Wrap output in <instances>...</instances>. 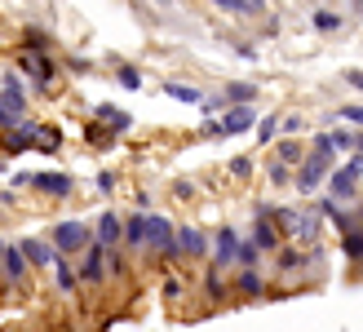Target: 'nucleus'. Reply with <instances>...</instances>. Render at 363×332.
Masks as SVG:
<instances>
[{"instance_id":"1","label":"nucleus","mask_w":363,"mask_h":332,"mask_svg":"<svg viewBox=\"0 0 363 332\" xmlns=\"http://www.w3.org/2000/svg\"><path fill=\"white\" fill-rule=\"evenodd\" d=\"M333 169H337L333 138H328V133H319V138H315V151H311V155H306V160L297 164V173H293V187H297L301 195H319Z\"/></svg>"},{"instance_id":"2","label":"nucleus","mask_w":363,"mask_h":332,"mask_svg":"<svg viewBox=\"0 0 363 332\" xmlns=\"http://www.w3.org/2000/svg\"><path fill=\"white\" fill-rule=\"evenodd\" d=\"M270 217H275V226L288 235V239H297V244H323V217L315 213V209H275L270 204Z\"/></svg>"},{"instance_id":"3","label":"nucleus","mask_w":363,"mask_h":332,"mask_svg":"<svg viewBox=\"0 0 363 332\" xmlns=\"http://www.w3.org/2000/svg\"><path fill=\"white\" fill-rule=\"evenodd\" d=\"M18 71H23L35 89H45V98H53V80H58V62H53V53L18 49Z\"/></svg>"},{"instance_id":"4","label":"nucleus","mask_w":363,"mask_h":332,"mask_svg":"<svg viewBox=\"0 0 363 332\" xmlns=\"http://www.w3.org/2000/svg\"><path fill=\"white\" fill-rule=\"evenodd\" d=\"M147 253H160L164 262H177V226L164 213H147Z\"/></svg>"},{"instance_id":"5","label":"nucleus","mask_w":363,"mask_h":332,"mask_svg":"<svg viewBox=\"0 0 363 332\" xmlns=\"http://www.w3.org/2000/svg\"><path fill=\"white\" fill-rule=\"evenodd\" d=\"M53 248H58L62 257H76V253H84L89 244H94V231L84 226L80 217H67V221H58V226H53Z\"/></svg>"},{"instance_id":"6","label":"nucleus","mask_w":363,"mask_h":332,"mask_svg":"<svg viewBox=\"0 0 363 332\" xmlns=\"http://www.w3.org/2000/svg\"><path fill=\"white\" fill-rule=\"evenodd\" d=\"M257 106L252 102H240V106H226L222 116H217V133L222 138H235V133H252V128H257Z\"/></svg>"},{"instance_id":"7","label":"nucleus","mask_w":363,"mask_h":332,"mask_svg":"<svg viewBox=\"0 0 363 332\" xmlns=\"http://www.w3.org/2000/svg\"><path fill=\"white\" fill-rule=\"evenodd\" d=\"M106 280H111V266H106V248L102 244H89L80 253V284L84 288H102Z\"/></svg>"},{"instance_id":"8","label":"nucleus","mask_w":363,"mask_h":332,"mask_svg":"<svg viewBox=\"0 0 363 332\" xmlns=\"http://www.w3.org/2000/svg\"><path fill=\"white\" fill-rule=\"evenodd\" d=\"M0 275H5V284H9V288H23V284H27V275H31L23 248L9 244L5 235H0Z\"/></svg>"},{"instance_id":"9","label":"nucleus","mask_w":363,"mask_h":332,"mask_svg":"<svg viewBox=\"0 0 363 332\" xmlns=\"http://www.w3.org/2000/svg\"><path fill=\"white\" fill-rule=\"evenodd\" d=\"M35 128H40V124H31V120H18L9 128H0V151H5V155H27V151H35Z\"/></svg>"},{"instance_id":"10","label":"nucleus","mask_w":363,"mask_h":332,"mask_svg":"<svg viewBox=\"0 0 363 332\" xmlns=\"http://www.w3.org/2000/svg\"><path fill=\"white\" fill-rule=\"evenodd\" d=\"M31 187H35V195H45V199H71L76 195V177L71 173H31Z\"/></svg>"},{"instance_id":"11","label":"nucleus","mask_w":363,"mask_h":332,"mask_svg":"<svg viewBox=\"0 0 363 332\" xmlns=\"http://www.w3.org/2000/svg\"><path fill=\"white\" fill-rule=\"evenodd\" d=\"M18 248H23V257H27L31 270H53V262H58V248H53V239L27 235V239H18Z\"/></svg>"},{"instance_id":"12","label":"nucleus","mask_w":363,"mask_h":332,"mask_svg":"<svg viewBox=\"0 0 363 332\" xmlns=\"http://www.w3.org/2000/svg\"><path fill=\"white\" fill-rule=\"evenodd\" d=\"M208 253H213V239L199 226H182L177 231V257H186V262H204Z\"/></svg>"},{"instance_id":"13","label":"nucleus","mask_w":363,"mask_h":332,"mask_svg":"<svg viewBox=\"0 0 363 332\" xmlns=\"http://www.w3.org/2000/svg\"><path fill=\"white\" fill-rule=\"evenodd\" d=\"M235 257H240V231L222 226V231H217V239H213V262H208V266L230 270V266H235Z\"/></svg>"},{"instance_id":"14","label":"nucleus","mask_w":363,"mask_h":332,"mask_svg":"<svg viewBox=\"0 0 363 332\" xmlns=\"http://www.w3.org/2000/svg\"><path fill=\"white\" fill-rule=\"evenodd\" d=\"M120 239H124V217L106 209V213L98 217V226H94V244H102V248H120Z\"/></svg>"},{"instance_id":"15","label":"nucleus","mask_w":363,"mask_h":332,"mask_svg":"<svg viewBox=\"0 0 363 332\" xmlns=\"http://www.w3.org/2000/svg\"><path fill=\"white\" fill-rule=\"evenodd\" d=\"M266 280H262V270L257 266H240V270H235V297H252V301H257V297H266Z\"/></svg>"},{"instance_id":"16","label":"nucleus","mask_w":363,"mask_h":332,"mask_svg":"<svg viewBox=\"0 0 363 332\" xmlns=\"http://www.w3.org/2000/svg\"><path fill=\"white\" fill-rule=\"evenodd\" d=\"M359 182H363V177H359V173H350L346 164H341V169H333V173H328V182H323V187H328V195H333V199H354V195H359Z\"/></svg>"},{"instance_id":"17","label":"nucleus","mask_w":363,"mask_h":332,"mask_svg":"<svg viewBox=\"0 0 363 332\" xmlns=\"http://www.w3.org/2000/svg\"><path fill=\"white\" fill-rule=\"evenodd\" d=\"M94 120H102L116 138H124V133L133 128V116H129V111H120L116 102H98V106H94Z\"/></svg>"},{"instance_id":"18","label":"nucleus","mask_w":363,"mask_h":332,"mask_svg":"<svg viewBox=\"0 0 363 332\" xmlns=\"http://www.w3.org/2000/svg\"><path fill=\"white\" fill-rule=\"evenodd\" d=\"M129 253H147V213H133V217H124V239H120Z\"/></svg>"},{"instance_id":"19","label":"nucleus","mask_w":363,"mask_h":332,"mask_svg":"<svg viewBox=\"0 0 363 332\" xmlns=\"http://www.w3.org/2000/svg\"><path fill=\"white\" fill-rule=\"evenodd\" d=\"M53 288H58L62 297H71V292L80 288V270L71 266V257H62V253H58V262H53Z\"/></svg>"},{"instance_id":"20","label":"nucleus","mask_w":363,"mask_h":332,"mask_svg":"<svg viewBox=\"0 0 363 332\" xmlns=\"http://www.w3.org/2000/svg\"><path fill=\"white\" fill-rule=\"evenodd\" d=\"M164 98H173V102H186V106H199V102H204L208 94H204L199 84H191V80H169V84H164Z\"/></svg>"},{"instance_id":"21","label":"nucleus","mask_w":363,"mask_h":332,"mask_svg":"<svg viewBox=\"0 0 363 332\" xmlns=\"http://www.w3.org/2000/svg\"><path fill=\"white\" fill-rule=\"evenodd\" d=\"M204 292H208V301H213V306H222V301H230V292H235V288L226 284V275L217 270V266H208V270H204Z\"/></svg>"},{"instance_id":"22","label":"nucleus","mask_w":363,"mask_h":332,"mask_svg":"<svg viewBox=\"0 0 363 332\" xmlns=\"http://www.w3.org/2000/svg\"><path fill=\"white\" fill-rule=\"evenodd\" d=\"M84 142L94 146V151H111V146H116L120 138H116V133H111V128H106L102 120H89V124H84Z\"/></svg>"},{"instance_id":"23","label":"nucleus","mask_w":363,"mask_h":332,"mask_svg":"<svg viewBox=\"0 0 363 332\" xmlns=\"http://www.w3.org/2000/svg\"><path fill=\"white\" fill-rule=\"evenodd\" d=\"M275 257H279L275 270L284 275V280H293V275H301V270H306V253H301V248H288V244H284Z\"/></svg>"},{"instance_id":"24","label":"nucleus","mask_w":363,"mask_h":332,"mask_svg":"<svg viewBox=\"0 0 363 332\" xmlns=\"http://www.w3.org/2000/svg\"><path fill=\"white\" fill-rule=\"evenodd\" d=\"M0 98H5L9 106H18V111H27V94H23V76H18V71H5V84H0Z\"/></svg>"},{"instance_id":"25","label":"nucleus","mask_w":363,"mask_h":332,"mask_svg":"<svg viewBox=\"0 0 363 332\" xmlns=\"http://www.w3.org/2000/svg\"><path fill=\"white\" fill-rule=\"evenodd\" d=\"M35 151L58 155V151H62V128H58V124H40V128H35Z\"/></svg>"},{"instance_id":"26","label":"nucleus","mask_w":363,"mask_h":332,"mask_svg":"<svg viewBox=\"0 0 363 332\" xmlns=\"http://www.w3.org/2000/svg\"><path fill=\"white\" fill-rule=\"evenodd\" d=\"M311 27H315L319 35H337L341 27H346V18H341L337 9H315V13H311Z\"/></svg>"},{"instance_id":"27","label":"nucleus","mask_w":363,"mask_h":332,"mask_svg":"<svg viewBox=\"0 0 363 332\" xmlns=\"http://www.w3.org/2000/svg\"><path fill=\"white\" fill-rule=\"evenodd\" d=\"M217 9H230V13H244V18H262L266 13V0H213Z\"/></svg>"},{"instance_id":"28","label":"nucleus","mask_w":363,"mask_h":332,"mask_svg":"<svg viewBox=\"0 0 363 332\" xmlns=\"http://www.w3.org/2000/svg\"><path fill=\"white\" fill-rule=\"evenodd\" d=\"M275 160H279V164H288V169H297V164L306 160V151H301L293 138H275Z\"/></svg>"},{"instance_id":"29","label":"nucleus","mask_w":363,"mask_h":332,"mask_svg":"<svg viewBox=\"0 0 363 332\" xmlns=\"http://www.w3.org/2000/svg\"><path fill=\"white\" fill-rule=\"evenodd\" d=\"M18 49H40V53H49L53 49V35L45 31V27H23V45H18Z\"/></svg>"},{"instance_id":"30","label":"nucleus","mask_w":363,"mask_h":332,"mask_svg":"<svg viewBox=\"0 0 363 332\" xmlns=\"http://www.w3.org/2000/svg\"><path fill=\"white\" fill-rule=\"evenodd\" d=\"M226 106H240V102H252L257 98V84H248V80H235V84H226Z\"/></svg>"},{"instance_id":"31","label":"nucleus","mask_w":363,"mask_h":332,"mask_svg":"<svg viewBox=\"0 0 363 332\" xmlns=\"http://www.w3.org/2000/svg\"><path fill=\"white\" fill-rule=\"evenodd\" d=\"M341 248H346V257L359 266L363 262V226H350L346 235H341Z\"/></svg>"},{"instance_id":"32","label":"nucleus","mask_w":363,"mask_h":332,"mask_svg":"<svg viewBox=\"0 0 363 332\" xmlns=\"http://www.w3.org/2000/svg\"><path fill=\"white\" fill-rule=\"evenodd\" d=\"M116 80H120V89H142V84H147V76H142L138 67H129V62L116 67Z\"/></svg>"},{"instance_id":"33","label":"nucleus","mask_w":363,"mask_h":332,"mask_svg":"<svg viewBox=\"0 0 363 332\" xmlns=\"http://www.w3.org/2000/svg\"><path fill=\"white\" fill-rule=\"evenodd\" d=\"M279 138V116H262L257 120V146H270Z\"/></svg>"},{"instance_id":"34","label":"nucleus","mask_w":363,"mask_h":332,"mask_svg":"<svg viewBox=\"0 0 363 332\" xmlns=\"http://www.w3.org/2000/svg\"><path fill=\"white\" fill-rule=\"evenodd\" d=\"M235 266H262V248L252 244V239H240V257H235Z\"/></svg>"},{"instance_id":"35","label":"nucleus","mask_w":363,"mask_h":332,"mask_svg":"<svg viewBox=\"0 0 363 332\" xmlns=\"http://www.w3.org/2000/svg\"><path fill=\"white\" fill-rule=\"evenodd\" d=\"M306 128V116H297V111H288V116H279V138H297Z\"/></svg>"},{"instance_id":"36","label":"nucleus","mask_w":363,"mask_h":332,"mask_svg":"<svg viewBox=\"0 0 363 332\" xmlns=\"http://www.w3.org/2000/svg\"><path fill=\"white\" fill-rule=\"evenodd\" d=\"M266 177H270V187H288V164H279L275 155L266 160Z\"/></svg>"},{"instance_id":"37","label":"nucleus","mask_w":363,"mask_h":332,"mask_svg":"<svg viewBox=\"0 0 363 332\" xmlns=\"http://www.w3.org/2000/svg\"><path fill=\"white\" fill-rule=\"evenodd\" d=\"M333 151H354V128H333Z\"/></svg>"},{"instance_id":"38","label":"nucleus","mask_w":363,"mask_h":332,"mask_svg":"<svg viewBox=\"0 0 363 332\" xmlns=\"http://www.w3.org/2000/svg\"><path fill=\"white\" fill-rule=\"evenodd\" d=\"M337 120H346V124H359V128H363V106H359V102L337 106Z\"/></svg>"},{"instance_id":"39","label":"nucleus","mask_w":363,"mask_h":332,"mask_svg":"<svg viewBox=\"0 0 363 332\" xmlns=\"http://www.w3.org/2000/svg\"><path fill=\"white\" fill-rule=\"evenodd\" d=\"M252 169H257V164H252V155H235V160H230V173H235V177H252Z\"/></svg>"},{"instance_id":"40","label":"nucleus","mask_w":363,"mask_h":332,"mask_svg":"<svg viewBox=\"0 0 363 332\" xmlns=\"http://www.w3.org/2000/svg\"><path fill=\"white\" fill-rule=\"evenodd\" d=\"M18 120H23V111H18V106H9L5 98H0V128H9V124H18Z\"/></svg>"},{"instance_id":"41","label":"nucleus","mask_w":363,"mask_h":332,"mask_svg":"<svg viewBox=\"0 0 363 332\" xmlns=\"http://www.w3.org/2000/svg\"><path fill=\"white\" fill-rule=\"evenodd\" d=\"M94 187H98L102 195H111V191H116V173H111V169H102V173L94 177Z\"/></svg>"},{"instance_id":"42","label":"nucleus","mask_w":363,"mask_h":332,"mask_svg":"<svg viewBox=\"0 0 363 332\" xmlns=\"http://www.w3.org/2000/svg\"><path fill=\"white\" fill-rule=\"evenodd\" d=\"M199 111H204V116H222V111H226V98H204V102H199Z\"/></svg>"},{"instance_id":"43","label":"nucleus","mask_w":363,"mask_h":332,"mask_svg":"<svg viewBox=\"0 0 363 332\" xmlns=\"http://www.w3.org/2000/svg\"><path fill=\"white\" fill-rule=\"evenodd\" d=\"M182 292H186V288H182V280H177V275H169V280H164V297H169V301H177Z\"/></svg>"},{"instance_id":"44","label":"nucleus","mask_w":363,"mask_h":332,"mask_svg":"<svg viewBox=\"0 0 363 332\" xmlns=\"http://www.w3.org/2000/svg\"><path fill=\"white\" fill-rule=\"evenodd\" d=\"M346 84H350V89H363V71H359V67L346 71Z\"/></svg>"},{"instance_id":"45","label":"nucleus","mask_w":363,"mask_h":332,"mask_svg":"<svg viewBox=\"0 0 363 332\" xmlns=\"http://www.w3.org/2000/svg\"><path fill=\"white\" fill-rule=\"evenodd\" d=\"M89 67H94V62H89V58H71V71H76V76H84Z\"/></svg>"},{"instance_id":"46","label":"nucleus","mask_w":363,"mask_h":332,"mask_svg":"<svg viewBox=\"0 0 363 332\" xmlns=\"http://www.w3.org/2000/svg\"><path fill=\"white\" fill-rule=\"evenodd\" d=\"M350 9H354V13H363V0H350Z\"/></svg>"},{"instance_id":"47","label":"nucleus","mask_w":363,"mask_h":332,"mask_svg":"<svg viewBox=\"0 0 363 332\" xmlns=\"http://www.w3.org/2000/svg\"><path fill=\"white\" fill-rule=\"evenodd\" d=\"M354 151H363V133H354Z\"/></svg>"}]
</instances>
